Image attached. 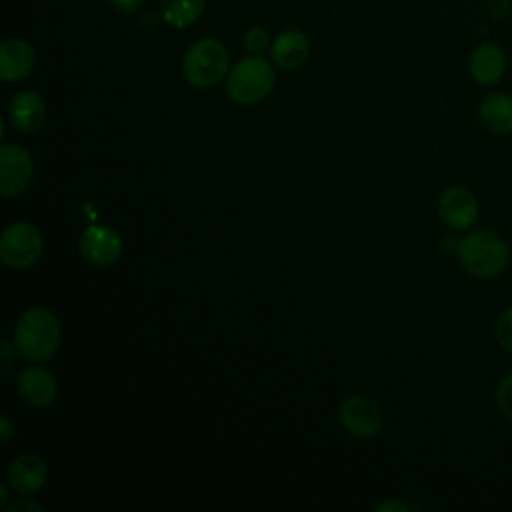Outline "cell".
I'll list each match as a JSON object with an SVG mask.
<instances>
[{
    "label": "cell",
    "instance_id": "6da1fadb",
    "mask_svg": "<svg viewBox=\"0 0 512 512\" xmlns=\"http://www.w3.org/2000/svg\"><path fill=\"white\" fill-rule=\"evenodd\" d=\"M60 346V324L46 308L26 310L14 328V348L32 362H42L54 356Z\"/></svg>",
    "mask_w": 512,
    "mask_h": 512
},
{
    "label": "cell",
    "instance_id": "7a4b0ae2",
    "mask_svg": "<svg viewBox=\"0 0 512 512\" xmlns=\"http://www.w3.org/2000/svg\"><path fill=\"white\" fill-rule=\"evenodd\" d=\"M458 256L462 266L478 278H496L508 268L510 262V250L506 242L490 230H476L466 234L458 242Z\"/></svg>",
    "mask_w": 512,
    "mask_h": 512
},
{
    "label": "cell",
    "instance_id": "3957f363",
    "mask_svg": "<svg viewBox=\"0 0 512 512\" xmlns=\"http://www.w3.org/2000/svg\"><path fill=\"white\" fill-rule=\"evenodd\" d=\"M228 64L230 56L220 40L200 38L186 50L182 72L190 86L212 88L226 76Z\"/></svg>",
    "mask_w": 512,
    "mask_h": 512
},
{
    "label": "cell",
    "instance_id": "277c9868",
    "mask_svg": "<svg viewBox=\"0 0 512 512\" xmlns=\"http://www.w3.org/2000/svg\"><path fill=\"white\" fill-rule=\"evenodd\" d=\"M274 70L260 54H250L234 64L226 78V92L238 104H256L274 88Z\"/></svg>",
    "mask_w": 512,
    "mask_h": 512
},
{
    "label": "cell",
    "instance_id": "5b68a950",
    "mask_svg": "<svg viewBox=\"0 0 512 512\" xmlns=\"http://www.w3.org/2000/svg\"><path fill=\"white\" fill-rule=\"evenodd\" d=\"M42 254V236L30 222H14L0 236V258L10 268H28Z\"/></svg>",
    "mask_w": 512,
    "mask_h": 512
},
{
    "label": "cell",
    "instance_id": "8992f818",
    "mask_svg": "<svg viewBox=\"0 0 512 512\" xmlns=\"http://www.w3.org/2000/svg\"><path fill=\"white\" fill-rule=\"evenodd\" d=\"M32 158L16 144H2L0 148V194L4 198L22 194L32 182Z\"/></svg>",
    "mask_w": 512,
    "mask_h": 512
},
{
    "label": "cell",
    "instance_id": "52a82bcc",
    "mask_svg": "<svg viewBox=\"0 0 512 512\" xmlns=\"http://www.w3.org/2000/svg\"><path fill=\"white\" fill-rule=\"evenodd\" d=\"M338 418L342 426L358 438H372L382 428V412L378 404L362 394L348 396L342 400Z\"/></svg>",
    "mask_w": 512,
    "mask_h": 512
},
{
    "label": "cell",
    "instance_id": "ba28073f",
    "mask_svg": "<svg viewBox=\"0 0 512 512\" xmlns=\"http://www.w3.org/2000/svg\"><path fill=\"white\" fill-rule=\"evenodd\" d=\"M438 214L452 230H468L478 218V200L468 188L452 186L442 192Z\"/></svg>",
    "mask_w": 512,
    "mask_h": 512
},
{
    "label": "cell",
    "instance_id": "9c48e42d",
    "mask_svg": "<svg viewBox=\"0 0 512 512\" xmlns=\"http://www.w3.org/2000/svg\"><path fill=\"white\" fill-rule=\"evenodd\" d=\"M80 252L94 266H108L120 258L122 242L118 232L108 226L90 224L80 236Z\"/></svg>",
    "mask_w": 512,
    "mask_h": 512
},
{
    "label": "cell",
    "instance_id": "30bf717a",
    "mask_svg": "<svg viewBox=\"0 0 512 512\" xmlns=\"http://www.w3.org/2000/svg\"><path fill=\"white\" fill-rule=\"evenodd\" d=\"M506 66H508V58L504 48L490 40L480 42L468 58V72L472 80L482 86L496 84L504 76Z\"/></svg>",
    "mask_w": 512,
    "mask_h": 512
},
{
    "label": "cell",
    "instance_id": "8fae6325",
    "mask_svg": "<svg viewBox=\"0 0 512 512\" xmlns=\"http://www.w3.org/2000/svg\"><path fill=\"white\" fill-rule=\"evenodd\" d=\"M48 478L46 462L32 452H24L16 456L8 466V486L18 494H34L38 492Z\"/></svg>",
    "mask_w": 512,
    "mask_h": 512
},
{
    "label": "cell",
    "instance_id": "7c38bea8",
    "mask_svg": "<svg viewBox=\"0 0 512 512\" xmlns=\"http://www.w3.org/2000/svg\"><path fill=\"white\" fill-rule=\"evenodd\" d=\"M36 66L34 48L22 38H4L0 42V78L16 82L26 78Z\"/></svg>",
    "mask_w": 512,
    "mask_h": 512
},
{
    "label": "cell",
    "instance_id": "4fadbf2b",
    "mask_svg": "<svg viewBox=\"0 0 512 512\" xmlns=\"http://www.w3.org/2000/svg\"><path fill=\"white\" fill-rule=\"evenodd\" d=\"M8 118L18 132L22 134L36 132L46 118V104L38 92L20 90L10 100Z\"/></svg>",
    "mask_w": 512,
    "mask_h": 512
},
{
    "label": "cell",
    "instance_id": "5bb4252c",
    "mask_svg": "<svg viewBox=\"0 0 512 512\" xmlns=\"http://www.w3.org/2000/svg\"><path fill=\"white\" fill-rule=\"evenodd\" d=\"M18 392L26 404L42 408L56 400L58 384L52 372H48L46 368L30 366L24 368L18 376Z\"/></svg>",
    "mask_w": 512,
    "mask_h": 512
},
{
    "label": "cell",
    "instance_id": "9a60e30c",
    "mask_svg": "<svg viewBox=\"0 0 512 512\" xmlns=\"http://www.w3.org/2000/svg\"><path fill=\"white\" fill-rule=\"evenodd\" d=\"M308 54H310V42H308V36L300 30L280 32L270 46L272 62L286 72L298 70L308 60Z\"/></svg>",
    "mask_w": 512,
    "mask_h": 512
},
{
    "label": "cell",
    "instance_id": "2e32d148",
    "mask_svg": "<svg viewBox=\"0 0 512 512\" xmlns=\"http://www.w3.org/2000/svg\"><path fill=\"white\" fill-rule=\"evenodd\" d=\"M478 116L484 128L494 134H510L512 132V96L504 92H490L480 100Z\"/></svg>",
    "mask_w": 512,
    "mask_h": 512
},
{
    "label": "cell",
    "instance_id": "e0dca14e",
    "mask_svg": "<svg viewBox=\"0 0 512 512\" xmlns=\"http://www.w3.org/2000/svg\"><path fill=\"white\" fill-rule=\"evenodd\" d=\"M204 2L206 0H160L162 20L172 28H188L200 18Z\"/></svg>",
    "mask_w": 512,
    "mask_h": 512
},
{
    "label": "cell",
    "instance_id": "ac0fdd59",
    "mask_svg": "<svg viewBox=\"0 0 512 512\" xmlns=\"http://www.w3.org/2000/svg\"><path fill=\"white\" fill-rule=\"evenodd\" d=\"M268 46H270V34L266 32V28H262V26H252V28L244 34V48H246L250 54H262Z\"/></svg>",
    "mask_w": 512,
    "mask_h": 512
},
{
    "label": "cell",
    "instance_id": "d6986e66",
    "mask_svg": "<svg viewBox=\"0 0 512 512\" xmlns=\"http://www.w3.org/2000/svg\"><path fill=\"white\" fill-rule=\"evenodd\" d=\"M494 334H496L498 344H500L506 352H512V308H506V310L498 316Z\"/></svg>",
    "mask_w": 512,
    "mask_h": 512
},
{
    "label": "cell",
    "instance_id": "ffe728a7",
    "mask_svg": "<svg viewBox=\"0 0 512 512\" xmlns=\"http://www.w3.org/2000/svg\"><path fill=\"white\" fill-rule=\"evenodd\" d=\"M496 404L500 408V412L512 420V372L508 376H504L496 388Z\"/></svg>",
    "mask_w": 512,
    "mask_h": 512
},
{
    "label": "cell",
    "instance_id": "44dd1931",
    "mask_svg": "<svg viewBox=\"0 0 512 512\" xmlns=\"http://www.w3.org/2000/svg\"><path fill=\"white\" fill-rule=\"evenodd\" d=\"M120 12H136L146 0H108Z\"/></svg>",
    "mask_w": 512,
    "mask_h": 512
},
{
    "label": "cell",
    "instance_id": "7402d4cb",
    "mask_svg": "<svg viewBox=\"0 0 512 512\" xmlns=\"http://www.w3.org/2000/svg\"><path fill=\"white\" fill-rule=\"evenodd\" d=\"M12 432H14V426H12L10 418H8L6 414H2V418H0V440H2V442H8L10 436H12Z\"/></svg>",
    "mask_w": 512,
    "mask_h": 512
},
{
    "label": "cell",
    "instance_id": "603a6c76",
    "mask_svg": "<svg viewBox=\"0 0 512 512\" xmlns=\"http://www.w3.org/2000/svg\"><path fill=\"white\" fill-rule=\"evenodd\" d=\"M376 510L378 512H388V510H408V506L404 504V502H400V500H386V502H380L378 506H376Z\"/></svg>",
    "mask_w": 512,
    "mask_h": 512
},
{
    "label": "cell",
    "instance_id": "cb8c5ba5",
    "mask_svg": "<svg viewBox=\"0 0 512 512\" xmlns=\"http://www.w3.org/2000/svg\"><path fill=\"white\" fill-rule=\"evenodd\" d=\"M18 510H38V512H42V506L36 504V502H30V500H22V502H16V504L8 506V512H18Z\"/></svg>",
    "mask_w": 512,
    "mask_h": 512
},
{
    "label": "cell",
    "instance_id": "d4e9b609",
    "mask_svg": "<svg viewBox=\"0 0 512 512\" xmlns=\"http://www.w3.org/2000/svg\"><path fill=\"white\" fill-rule=\"evenodd\" d=\"M10 356H12V346H10L8 338H2V360H4V362H8V360H10Z\"/></svg>",
    "mask_w": 512,
    "mask_h": 512
}]
</instances>
